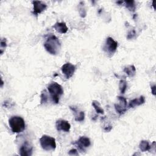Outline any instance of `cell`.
Wrapping results in <instances>:
<instances>
[{
	"label": "cell",
	"instance_id": "6da1fadb",
	"mask_svg": "<svg viewBox=\"0 0 156 156\" xmlns=\"http://www.w3.org/2000/svg\"><path fill=\"white\" fill-rule=\"evenodd\" d=\"M46 50L52 55H57L59 53L61 49V44L58 38L54 35H50L44 43Z\"/></svg>",
	"mask_w": 156,
	"mask_h": 156
},
{
	"label": "cell",
	"instance_id": "7a4b0ae2",
	"mask_svg": "<svg viewBox=\"0 0 156 156\" xmlns=\"http://www.w3.org/2000/svg\"><path fill=\"white\" fill-rule=\"evenodd\" d=\"M48 90L50 94L52 101L55 104H58L60 96L63 93L62 87L58 83L54 82L48 86Z\"/></svg>",
	"mask_w": 156,
	"mask_h": 156
},
{
	"label": "cell",
	"instance_id": "3957f363",
	"mask_svg": "<svg viewBox=\"0 0 156 156\" xmlns=\"http://www.w3.org/2000/svg\"><path fill=\"white\" fill-rule=\"evenodd\" d=\"M9 126L13 133H20L25 129V122L19 116H13L9 120Z\"/></svg>",
	"mask_w": 156,
	"mask_h": 156
},
{
	"label": "cell",
	"instance_id": "277c9868",
	"mask_svg": "<svg viewBox=\"0 0 156 156\" xmlns=\"http://www.w3.org/2000/svg\"><path fill=\"white\" fill-rule=\"evenodd\" d=\"M40 143L41 147L47 151H54L56 147L55 138L46 135H44L40 138Z\"/></svg>",
	"mask_w": 156,
	"mask_h": 156
},
{
	"label": "cell",
	"instance_id": "5b68a950",
	"mask_svg": "<svg viewBox=\"0 0 156 156\" xmlns=\"http://www.w3.org/2000/svg\"><path fill=\"white\" fill-rule=\"evenodd\" d=\"M118 48V43L112 37H108L103 46V50L109 56H112L116 51Z\"/></svg>",
	"mask_w": 156,
	"mask_h": 156
},
{
	"label": "cell",
	"instance_id": "8992f818",
	"mask_svg": "<svg viewBox=\"0 0 156 156\" xmlns=\"http://www.w3.org/2000/svg\"><path fill=\"white\" fill-rule=\"evenodd\" d=\"M118 102L115 104L116 111L119 114L122 115L127 110V101L125 98L122 96L118 97Z\"/></svg>",
	"mask_w": 156,
	"mask_h": 156
},
{
	"label": "cell",
	"instance_id": "52a82bcc",
	"mask_svg": "<svg viewBox=\"0 0 156 156\" xmlns=\"http://www.w3.org/2000/svg\"><path fill=\"white\" fill-rule=\"evenodd\" d=\"M61 69L66 79H69L74 74L76 70V66L71 63H66L62 66Z\"/></svg>",
	"mask_w": 156,
	"mask_h": 156
},
{
	"label": "cell",
	"instance_id": "ba28073f",
	"mask_svg": "<svg viewBox=\"0 0 156 156\" xmlns=\"http://www.w3.org/2000/svg\"><path fill=\"white\" fill-rule=\"evenodd\" d=\"M55 127L57 130L68 132L69 131L71 125L68 121L64 119H58L56 121Z\"/></svg>",
	"mask_w": 156,
	"mask_h": 156
},
{
	"label": "cell",
	"instance_id": "9c48e42d",
	"mask_svg": "<svg viewBox=\"0 0 156 156\" xmlns=\"http://www.w3.org/2000/svg\"><path fill=\"white\" fill-rule=\"evenodd\" d=\"M82 151H84L85 149L89 147L91 144L90 139L86 136H80L79 140L74 143Z\"/></svg>",
	"mask_w": 156,
	"mask_h": 156
},
{
	"label": "cell",
	"instance_id": "30bf717a",
	"mask_svg": "<svg viewBox=\"0 0 156 156\" xmlns=\"http://www.w3.org/2000/svg\"><path fill=\"white\" fill-rule=\"evenodd\" d=\"M32 2H33V5H34L33 13L35 15H37L38 14L41 13L47 7L46 4L45 3H44L43 1H33Z\"/></svg>",
	"mask_w": 156,
	"mask_h": 156
},
{
	"label": "cell",
	"instance_id": "8fae6325",
	"mask_svg": "<svg viewBox=\"0 0 156 156\" xmlns=\"http://www.w3.org/2000/svg\"><path fill=\"white\" fill-rule=\"evenodd\" d=\"M32 153V147L28 141H25L20 147V154L23 156H29Z\"/></svg>",
	"mask_w": 156,
	"mask_h": 156
},
{
	"label": "cell",
	"instance_id": "7c38bea8",
	"mask_svg": "<svg viewBox=\"0 0 156 156\" xmlns=\"http://www.w3.org/2000/svg\"><path fill=\"white\" fill-rule=\"evenodd\" d=\"M69 108L74 112V114L75 115V120L76 121L81 122L84 120L85 114L83 112L80 111L79 109H77L76 107H74L70 106Z\"/></svg>",
	"mask_w": 156,
	"mask_h": 156
},
{
	"label": "cell",
	"instance_id": "4fadbf2b",
	"mask_svg": "<svg viewBox=\"0 0 156 156\" xmlns=\"http://www.w3.org/2000/svg\"><path fill=\"white\" fill-rule=\"evenodd\" d=\"M145 102V98L143 96H141L139 98L133 99L129 102V108H134L138 105H140L144 104Z\"/></svg>",
	"mask_w": 156,
	"mask_h": 156
},
{
	"label": "cell",
	"instance_id": "5bb4252c",
	"mask_svg": "<svg viewBox=\"0 0 156 156\" xmlns=\"http://www.w3.org/2000/svg\"><path fill=\"white\" fill-rule=\"evenodd\" d=\"M53 27L57 32L60 34H65L68 31V27L66 26L65 23L63 22L56 23L53 26Z\"/></svg>",
	"mask_w": 156,
	"mask_h": 156
},
{
	"label": "cell",
	"instance_id": "9a60e30c",
	"mask_svg": "<svg viewBox=\"0 0 156 156\" xmlns=\"http://www.w3.org/2000/svg\"><path fill=\"white\" fill-rule=\"evenodd\" d=\"M124 71L129 77H132L135 75L136 69L133 65H128L124 68Z\"/></svg>",
	"mask_w": 156,
	"mask_h": 156
},
{
	"label": "cell",
	"instance_id": "2e32d148",
	"mask_svg": "<svg viewBox=\"0 0 156 156\" xmlns=\"http://www.w3.org/2000/svg\"><path fill=\"white\" fill-rule=\"evenodd\" d=\"M139 147L140 150L143 152H145L150 150L151 148V146L149 144V143L147 140H142L139 145Z\"/></svg>",
	"mask_w": 156,
	"mask_h": 156
},
{
	"label": "cell",
	"instance_id": "e0dca14e",
	"mask_svg": "<svg viewBox=\"0 0 156 156\" xmlns=\"http://www.w3.org/2000/svg\"><path fill=\"white\" fill-rule=\"evenodd\" d=\"M92 105L94 107V110H96V112L98 113H100V114H104V111L103 110V108L101 107L99 102L97 101H93L92 102Z\"/></svg>",
	"mask_w": 156,
	"mask_h": 156
},
{
	"label": "cell",
	"instance_id": "ac0fdd59",
	"mask_svg": "<svg viewBox=\"0 0 156 156\" xmlns=\"http://www.w3.org/2000/svg\"><path fill=\"white\" fill-rule=\"evenodd\" d=\"M127 82L125 80H121L119 84V88L121 93L124 94L127 90Z\"/></svg>",
	"mask_w": 156,
	"mask_h": 156
},
{
	"label": "cell",
	"instance_id": "d6986e66",
	"mask_svg": "<svg viewBox=\"0 0 156 156\" xmlns=\"http://www.w3.org/2000/svg\"><path fill=\"white\" fill-rule=\"evenodd\" d=\"M126 7L130 11H134L135 10V4L133 1H125Z\"/></svg>",
	"mask_w": 156,
	"mask_h": 156
},
{
	"label": "cell",
	"instance_id": "ffe728a7",
	"mask_svg": "<svg viewBox=\"0 0 156 156\" xmlns=\"http://www.w3.org/2000/svg\"><path fill=\"white\" fill-rule=\"evenodd\" d=\"M48 94H47L46 90H44L41 94V101H40L41 104L46 103L48 101Z\"/></svg>",
	"mask_w": 156,
	"mask_h": 156
},
{
	"label": "cell",
	"instance_id": "44dd1931",
	"mask_svg": "<svg viewBox=\"0 0 156 156\" xmlns=\"http://www.w3.org/2000/svg\"><path fill=\"white\" fill-rule=\"evenodd\" d=\"M6 46H7V44H6L5 38L1 39V54L3 53L4 49H5Z\"/></svg>",
	"mask_w": 156,
	"mask_h": 156
},
{
	"label": "cell",
	"instance_id": "7402d4cb",
	"mask_svg": "<svg viewBox=\"0 0 156 156\" xmlns=\"http://www.w3.org/2000/svg\"><path fill=\"white\" fill-rule=\"evenodd\" d=\"M68 154H69V155H78V152H77V150L75 149H73L70 150Z\"/></svg>",
	"mask_w": 156,
	"mask_h": 156
},
{
	"label": "cell",
	"instance_id": "603a6c76",
	"mask_svg": "<svg viewBox=\"0 0 156 156\" xmlns=\"http://www.w3.org/2000/svg\"><path fill=\"white\" fill-rule=\"evenodd\" d=\"M135 34V31L134 30H132L130 32H129L127 35V38H132L133 37V35Z\"/></svg>",
	"mask_w": 156,
	"mask_h": 156
},
{
	"label": "cell",
	"instance_id": "cb8c5ba5",
	"mask_svg": "<svg viewBox=\"0 0 156 156\" xmlns=\"http://www.w3.org/2000/svg\"><path fill=\"white\" fill-rule=\"evenodd\" d=\"M151 90H152V93L155 96V85L151 87Z\"/></svg>",
	"mask_w": 156,
	"mask_h": 156
}]
</instances>
